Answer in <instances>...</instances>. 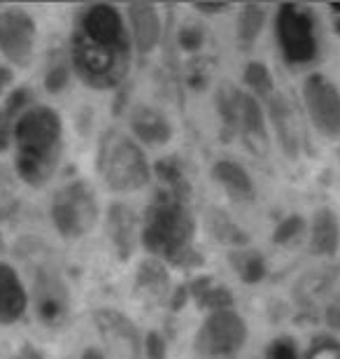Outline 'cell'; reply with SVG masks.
<instances>
[{
    "label": "cell",
    "instance_id": "obj_2",
    "mask_svg": "<svg viewBox=\"0 0 340 359\" xmlns=\"http://www.w3.org/2000/svg\"><path fill=\"white\" fill-rule=\"evenodd\" d=\"M17 173L31 187H42L54 175L63 149V121L49 105H33L14 124Z\"/></svg>",
    "mask_w": 340,
    "mask_h": 359
},
{
    "label": "cell",
    "instance_id": "obj_29",
    "mask_svg": "<svg viewBox=\"0 0 340 359\" xmlns=\"http://www.w3.org/2000/svg\"><path fill=\"white\" fill-rule=\"evenodd\" d=\"M177 40H179V45H182V49H186V52H198V49L205 45V31H203V26L189 24V26H184L182 31H179Z\"/></svg>",
    "mask_w": 340,
    "mask_h": 359
},
{
    "label": "cell",
    "instance_id": "obj_16",
    "mask_svg": "<svg viewBox=\"0 0 340 359\" xmlns=\"http://www.w3.org/2000/svg\"><path fill=\"white\" fill-rule=\"evenodd\" d=\"M107 236H110L112 248L117 250L119 259H128L135 250L137 241V217L135 212L124 203H112L107 208Z\"/></svg>",
    "mask_w": 340,
    "mask_h": 359
},
{
    "label": "cell",
    "instance_id": "obj_8",
    "mask_svg": "<svg viewBox=\"0 0 340 359\" xmlns=\"http://www.w3.org/2000/svg\"><path fill=\"white\" fill-rule=\"evenodd\" d=\"M303 105L313 126L324 138H340V91L322 73H313L303 82Z\"/></svg>",
    "mask_w": 340,
    "mask_h": 359
},
{
    "label": "cell",
    "instance_id": "obj_6",
    "mask_svg": "<svg viewBox=\"0 0 340 359\" xmlns=\"http://www.w3.org/2000/svg\"><path fill=\"white\" fill-rule=\"evenodd\" d=\"M275 35L285 59L294 66H303L317 59L320 42H317L315 14L301 5H282L275 17Z\"/></svg>",
    "mask_w": 340,
    "mask_h": 359
},
{
    "label": "cell",
    "instance_id": "obj_28",
    "mask_svg": "<svg viewBox=\"0 0 340 359\" xmlns=\"http://www.w3.org/2000/svg\"><path fill=\"white\" fill-rule=\"evenodd\" d=\"M68 82H70V70L66 63H54L52 68L47 70V77H45V89L49 93H59L68 87Z\"/></svg>",
    "mask_w": 340,
    "mask_h": 359
},
{
    "label": "cell",
    "instance_id": "obj_25",
    "mask_svg": "<svg viewBox=\"0 0 340 359\" xmlns=\"http://www.w3.org/2000/svg\"><path fill=\"white\" fill-rule=\"evenodd\" d=\"M245 84L252 89V96L257 98H266L268 100L275 93V84H273V75L271 70L259 61H252L245 66Z\"/></svg>",
    "mask_w": 340,
    "mask_h": 359
},
{
    "label": "cell",
    "instance_id": "obj_35",
    "mask_svg": "<svg viewBox=\"0 0 340 359\" xmlns=\"http://www.w3.org/2000/svg\"><path fill=\"white\" fill-rule=\"evenodd\" d=\"M82 359H107V355L98 348H86L82 353Z\"/></svg>",
    "mask_w": 340,
    "mask_h": 359
},
{
    "label": "cell",
    "instance_id": "obj_22",
    "mask_svg": "<svg viewBox=\"0 0 340 359\" xmlns=\"http://www.w3.org/2000/svg\"><path fill=\"white\" fill-rule=\"evenodd\" d=\"M240 98H243V91H238L231 82H224V84H219V89H217L215 105H217V112H219L222 124L229 133L238 131V119H240Z\"/></svg>",
    "mask_w": 340,
    "mask_h": 359
},
{
    "label": "cell",
    "instance_id": "obj_19",
    "mask_svg": "<svg viewBox=\"0 0 340 359\" xmlns=\"http://www.w3.org/2000/svg\"><path fill=\"white\" fill-rule=\"evenodd\" d=\"M212 177L219 182V187H224L229 198L238 201V203H247V201L254 198V180L243 163L233 159H219L212 166Z\"/></svg>",
    "mask_w": 340,
    "mask_h": 359
},
{
    "label": "cell",
    "instance_id": "obj_27",
    "mask_svg": "<svg viewBox=\"0 0 340 359\" xmlns=\"http://www.w3.org/2000/svg\"><path fill=\"white\" fill-rule=\"evenodd\" d=\"M303 359H340V343L336 339H317Z\"/></svg>",
    "mask_w": 340,
    "mask_h": 359
},
{
    "label": "cell",
    "instance_id": "obj_21",
    "mask_svg": "<svg viewBox=\"0 0 340 359\" xmlns=\"http://www.w3.org/2000/svg\"><path fill=\"white\" fill-rule=\"evenodd\" d=\"M340 283V266H329L322 271L308 273L306 278H301L299 287H296V299L301 304H313L315 299H322L324 294H331V290ZM334 297V294H331Z\"/></svg>",
    "mask_w": 340,
    "mask_h": 359
},
{
    "label": "cell",
    "instance_id": "obj_17",
    "mask_svg": "<svg viewBox=\"0 0 340 359\" xmlns=\"http://www.w3.org/2000/svg\"><path fill=\"white\" fill-rule=\"evenodd\" d=\"M28 294L10 264L0 262V322L12 325L26 313Z\"/></svg>",
    "mask_w": 340,
    "mask_h": 359
},
{
    "label": "cell",
    "instance_id": "obj_24",
    "mask_svg": "<svg viewBox=\"0 0 340 359\" xmlns=\"http://www.w3.org/2000/svg\"><path fill=\"white\" fill-rule=\"evenodd\" d=\"M231 262H236V269L240 278L247 285H257L266 276V262L264 257L254 250H240V252L231 255Z\"/></svg>",
    "mask_w": 340,
    "mask_h": 359
},
{
    "label": "cell",
    "instance_id": "obj_4",
    "mask_svg": "<svg viewBox=\"0 0 340 359\" xmlns=\"http://www.w3.org/2000/svg\"><path fill=\"white\" fill-rule=\"evenodd\" d=\"M191 238L193 217L182 201L168 194L158 198L154 205H149L142 226V241L147 250L177 262L191 248Z\"/></svg>",
    "mask_w": 340,
    "mask_h": 359
},
{
    "label": "cell",
    "instance_id": "obj_31",
    "mask_svg": "<svg viewBox=\"0 0 340 359\" xmlns=\"http://www.w3.org/2000/svg\"><path fill=\"white\" fill-rule=\"evenodd\" d=\"M324 325L334 334H340V292H336L324 306Z\"/></svg>",
    "mask_w": 340,
    "mask_h": 359
},
{
    "label": "cell",
    "instance_id": "obj_18",
    "mask_svg": "<svg viewBox=\"0 0 340 359\" xmlns=\"http://www.w3.org/2000/svg\"><path fill=\"white\" fill-rule=\"evenodd\" d=\"M340 250V222L331 208H320L310 222V252L317 257H336Z\"/></svg>",
    "mask_w": 340,
    "mask_h": 359
},
{
    "label": "cell",
    "instance_id": "obj_10",
    "mask_svg": "<svg viewBox=\"0 0 340 359\" xmlns=\"http://www.w3.org/2000/svg\"><path fill=\"white\" fill-rule=\"evenodd\" d=\"M93 322L105 343L107 359H142V336L124 313L114 308H100L93 313Z\"/></svg>",
    "mask_w": 340,
    "mask_h": 359
},
{
    "label": "cell",
    "instance_id": "obj_30",
    "mask_svg": "<svg viewBox=\"0 0 340 359\" xmlns=\"http://www.w3.org/2000/svg\"><path fill=\"white\" fill-rule=\"evenodd\" d=\"M268 359H299V350H296L292 339L282 336V339L273 341V346L268 348Z\"/></svg>",
    "mask_w": 340,
    "mask_h": 359
},
{
    "label": "cell",
    "instance_id": "obj_20",
    "mask_svg": "<svg viewBox=\"0 0 340 359\" xmlns=\"http://www.w3.org/2000/svg\"><path fill=\"white\" fill-rule=\"evenodd\" d=\"M135 290L144 299L161 301L170 290V276L168 269L158 259H144L140 262V269L135 273Z\"/></svg>",
    "mask_w": 340,
    "mask_h": 359
},
{
    "label": "cell",
    "instance_id": "obj_23",
    "mask_svg": "<svg viewBox=\"0 0 340 359\" xmlns=\"http://www.w3.org/2000/svg\"><path fill=\"white\" fill-rule=\"evenodd\" d=\"M266 26V10L261 5H243L240 14H238V21H236V33H238V40L243 45H252L257 42V38L261 35Z\"/></svg>",
    "mask_w": 340,
    "mask_h": 359
},
{
    "label": "cell",
    "instance_id": "obj_7",
    "mask_svg": "<svg viewBox=\"0 0 340 359\" xmlns=\"http://www.w3.org/2000/svg\"><path fill=\"white\" fill-rule=\"evenodd\" d=\"M247 343V325L236 311H215L198 327L196 355L200 359H233Z\"/></svg>",
    "mask_w": 340,
    "mask_h": 359
},
{
    "label": "cell",
    "instance_id": "obj_1",
    "mask_svg": "<svg viewBox=\"0 0 340 359\" xmlns=\"http://www.w3.org/2000/svg\"><path fill=\"white\" fill-rule=\"evenodd\" d=\"M131 31L117 7L89 5L79 12L72 28V70L93 89H114L131 68Z\"/></svg>",
    "mask_w": 340,
    "mask_h": 359
},
{
    "label": "cell",
    "instance_id": "obj_33",
    "mask_svg": "<svg viewBox=\"0 0 340 359\" xmlns=\"http://www.w3.org/2000/svg\"><path fill=\"white\" fill-rule=\"evenodd\" d=\"M193 10L200 12V14H219V12H226L229 5L226 3H193Z\"/></svg>",
    "mask_w": 340,
    "mask_h": 359
},
{
    "label": "cell",
    "instance_id": "obj_5",
    "mask_svg": "<svg viewBox=\"0 0 340 359\" xmlns=\"http://www.w3.org/2000/svg\"><path fill=\"white\" fill-rule=\"evenodd\" d=\"M49 215L56 226V231L66 238H82L91 231V226L98 219V201L91 187L77 180L66 187H61L54 194Z\"/></svg>",
    "mask_w": 340,
    "mask_h": 359
},
{
    "label": "cell",
    "instance_id": "obj_34",
    "mask_svg": "<svg viewBox=\"0 0 340 359\" xmlns=\"http://www.w3.org/2000/svg\"><path fill=\"white\" fill-rule=\"evenodd\" d=\"M12 70L10 68H5V66H0V93H3L7 87L12 84Z\"/></svg>",
    "mask_w": 340,
    "mask_h": 359
},
{
    "label": "cell",
    "instance_id": "obj_12",
    "mask_svg": "<svg viewBox=\"0 0 340 359\" xmlns=\"http://www.w3.org/2000/svg\"><path fill=\"white\" fill-rule=\"evenodd\" d=\"M128 28H131V40L137 54H151L161 42V14L156 5L151 3H131L126 10Z\"/></svg>",
    "mask_w": 340,
    "mask_h": 359
},
{
    "label": "cell",
    "instance_id": "obj_32",
    "mask_svg": "<svg viewBox=\"0 0 340 359\" xmlns=\"http://www.w3.org/2000/svg\"><path fill=\"white\" fill-rule=\"evenodd\" d=\"M144 350H147V357L149 359H163L165 357V350H168V346H165V339L161 334L151 332L147 336V341H144Z\"/></svg>",
    "mask_w": 340,
    "mask_h": 359
},
{
    "label": "cell",
    "instance_id": "obj_26",
    "mask_svg": "<svg viewBox=\"0 0 340 359\" xmlns=\"http://www.w3.org/2000/svg\"><path fill=\"white\" fill-rule=\"evenodd\" d=\"M303 231H306V219H303L301 215H289V217L282 219L278 229H275L273 243L275 245H289V243H294Z\"/></svg>",
    "mask_w": 340,
    "mask_h": 359
},
{
    "label": "cell",
    "instance_id": "obj_13",
    "mask_svg": "<svg viewBox=\"0 0 340 359\" xmlns=\"http://www.w3.org/2000/svg\"><path fill=\"white\" fill-rule=\"evenodd\" d=\"M128 124H131L133 138L142 145L161 147L172 138V124L154 105H135L131 110V117H128Z\"/></svg>",
    "mask_w": 340,
    "mask_h": 359
},
{
    "label": "cell",
    "instance_id": "obj_9",
    "mask_svg": "<svg viewBox=\"0 0 340 359\" xmlns=\"http://www.w3.org/2000/svg\"><path fill=\"white\" fill-rule=\"evenodd\" d=\"M35 35H38V28L24 7L12 5L0 12V54L12 66H31L35 54Z\"/></svg>",
    "mask_w": 340,
    "mask_h": 359
},
{
    "label": "cell",
    "instance_id": "obj_3",
    "mask_svg": "<svg viewBox=\"0 0 340 359\" xmlns=\"http://www.w3.org/2000/svg\"><path fill=\"white\" fill-rule=\"evenodd\" d=\"M98 175L110 191L133 194L149 184L151 170L133 135L112 128L105 131L98 145Z\"/></svg>",
    "mask_w": 340,
    "mask_h": 359
},
{
    "label": "cell",
    "instance_id": "obj_11",
    "mask_svg": "<svg viewBox=\"0 0 340 359\" xmlns=\"http://www.w3.org/2000/svg\"><path fill=\"white\" fill-rule=\"evenodd\" d=\"M35 313L47 325H61L68 313V290L54 271L35 273Z\"/></svg>",
    "mask_w": 340,
    "mask_h": 359
},
{
    "label": "cell",
    "instance_id": "obj_36",
    "mask_svg": "<svg viewBox=\"0 0 340 359\" xmlns=\"http://www.w3.org/2000/svg\"><path fill=\"white\" fill-rule=\"evenodd\" d=\"M331 12H334V17H336V28L340 31V3L331 5Z\"/></svg>",
    "mask_w": 340,
    "mask_h": 359
},
{
    "label": "cell",
    "instance_id": "obj_14",
    "mask_svg": "<svg viewBox=\"0 0 340 359\" xmlns=\"http://www.w3.org/2000/svg\"><path fill=\"white\" fill-rule=\"evenodd\" d=\"M268 114H271V124H273L275 135H278L282 152H285L289 159H296L301 152V133H299V124H296L294 107L287 100V96L273 93L268 98Z\"/></svg>",
    "mask_w": 340,
    "mask_h": 359
},
{
    "label": "cell",
    "instance_id": "obj_15",
    "mask_svg": "<svg viewBox=\"0 0 340 359\" xmlns=\"http://www.w3.org/2000/svg\"><path fill=\"white\" fill-rule=\"evenodd\" d=\"M238 131H240L245 145L254 154H266L268 149V126H266V112L257 96L243 93L240 98V119H238Z\"/></svg>",
    "mask_w": 340,
    "mask_h": 359
}]
</instances>
